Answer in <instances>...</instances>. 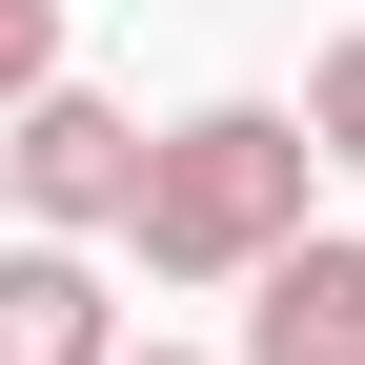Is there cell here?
<instances>
[{
    "label": "cell",
    "instance_id": "cell-1",
    "mask_svg": "<svg viewBox=\"0 0 365 365\" xmlns=\"http://www.w3.org/2000/svg\"><path fill=\"white\" fill-rule=\"evenodd\" d=\"M284 223H325L304 102H182L163 143L122 163V223H102V244H143V284H244Z\"/></svg>",
    "mask_w": 365,
    "mask_h": 365
},
{
    "label": "cell",
    "instance_id": "cell-2",
    "mask_svg": "<svg viewBox=\"0 0 365 365\" xmlns=\"http://www.w3.org/2000/svg\"><path fill=\"white\" fill-rule=\"evenodd\" d=\"M122 163H143V122H122L102 81H61V61H41L21 102H0V203H21V223H61V244H102V223H122Z\"/></svg>",
    "mask_w": 365,
    "mask_h": 365
},
{
    "label": "cell",
    "instance_id": "cell-3",
    "mask_svg": "<svg viewBox=\"0 0 365 365\" xmlns=\"http://www.w3.org/2000/svg\"><path fill=\"white\" fill-rule=\"evenodd\" d=\"M244 365H365V244L345 223H284L244 264Z\"/></svg>",
    "mask_w": 365,
    "mask_h": 365
},
{
    "label": "cell",
    "instance_id": "cell-4",
    "mask_svg": "<svg viewBox=\"0 0 365 365\" xmlns=\"http://www.w3.org/2000/svg\"><path fill=\"white\" fill-rule=\"evenodd\" d=\"M102 345H122V284H102V244L21 223V244H0V365H102Z\"/></svg>",
    "mask_w": 365,
    "mask_h": 365
},
{
    "label": "cell",
    "instance_id": "cell-5",
    "mask_svg": "<svg viewBox=\"0 0 365 365\" xmlns=\"http://www.w3.org/2000/svg\"><path fill=\"white\" fill-rule=\"evenodd\" d=\"M304 143H325V163H345V182H365V21H345V41H325V61H304Z\"/></svg>",
    "mask_w": 365,
    "mask_h": 365
},
{
    "label": "cell",
    "instance_id": "cell-6",
    "mask_svg": "<svg viewBox=\"0 0 365 365\" xmlns=\"http://www.w3.org/2000/svg\"><path fill=\"white\" fill-rule=\"evenodd\" d=\"M41 61H61V0H0V102H21Z\"/></svg>",
    "mask_w": 365,
    "mask_h": 365
},
{
    "label": "cell",
    "instance_id": "cell-7",
    "mask_svg": "<svg viewBox=\"0 0 365 365\" xmlns=\"http://www.w3.org/2000/svg\"><path fill=\"white\" fill-rule=\"evenodd\" d=\"M102 365H203V345H102Z\"/></svg>",
    "mask_w": 365,
    "mask_h": 365
}]
</instances>
